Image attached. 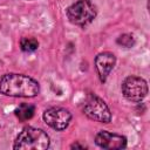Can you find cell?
I'll return each mask as SVG.
<instances>
[{
	"instance_id": "cell-1",
	"label": "cell",
	"mask_w": 150,
	"mask_h": 150,
	"mask_svg": "<svg viewBox=\"0 0 150 150\" xmlns=\"http://www.w3.org/2000/svg\"><path fill=\"white\" fill-rule=\"evenodd\" d=\"M40 86L34 79L22 74H6L0 80V93L12 97H34Z\"/></svg>"
},
{
	"instance_id": "cell-2",
	"label": "cell",
	"mask_w": 150,
	"mask_h": 150,
	"mask_svg": "<svg viewBox=\"0 0 150 150\" xmlns=\"http://www.w3.org/2000/svg\"><path fill=\"white\" fill-rule=\"evenodd\" d=\"M49 146V136L42 130L27 127L18 135L13 148L16 150H45Z\"/></svg>"
},
{
	"instance_id": "cell-3",
	"label": "cell",
	"mask_w": 150,
	"mask_h": 150,
	"mask_svg": "<svg viewBox=\"0 0 150 150\" xmlns=\"http://www.w3.org/2000/svg\"><path fill=\"white\" fill-rule=\"evenodd\" d=\"M68 20L76 26H86L96 16V8L89 0H79L67 9Z\"/></svg>"
},
{
	"instance_id": "cell-4",
	"label": "cell",
	"mask_w": 150,
	"mask_h": 150,
	"mask_svg": "<svg viewBox=\"0 0 150 150\" xmlns=\"http://www.w3.org/2000/svg\"><path fill=\"white\" fill-rule=\"evenodd\" d=\"M82 110L84 115H87L89 118L97 122L109 123L111 120V114L108 105L102 98H100L95 94L87 95L82 105Z\"/></svg>"
},
{
	"instance_id": "cell-5",
	"label": "cell",
	"mask_w": 150,
	"mask_h": 150,
	"mask_svg": "<svg viewBox=\"0 0 150 150\" xmlns=\"http://www.w3.org/2000/svg\"><path fill=\"white\" fill-rule=\"evenodd\" d=\"M124 97L131 102H141L148 94L146 82L138 76H129L122 83Z\"/></svg>"
},
{
	"instance_id": "cell-6",
	"label": "cell",
	"mask_w": 150,
	"mask_h": 150,
	"mask_svg": "<svg viewBox=\"0 0 150 150\" xmlns=\"http://www.w3.org/2000/svg\"><path fill=\"white\" fill-rule=\"evenodd\" d=\"M70 120L71 114L61 107H52L43 112V121L47 123V125L57 131L64 130L69 125Z\"/></svg>"
},
{
	"instance_id": "cell-7",
	"label": "cell",
	"mask_w": 150,
	"mask_h": 150,
	"mask_svg": "<svg viewBox=\"0 0 150 150\" xmlns=\"http://www.w3.org/2000/svg\"><path fill=\"white\" fill-rule=\"evenodd\" d=\"M95 143L103 149H123L127 146V138L122 135L102 130L96 135Z\"/></svg>"
},
{
	"instance_id": "cell-8",
	"label": "cell",
	"mask_w": 150,
	"mask_h": 150,
	"mask_svg": "<svg viewBox=\"0 0 150 150\" xmlns=\"http://www.w3.org/2000/svg\"><path fill=\"white\" fill-rule=\"evenodd\" d=\"M115 62H116L115 55L109 53V52L101 53V54H98L96 56L95 66H96V69H97V73H98L101 82H105L108 75L110 74L111 69L115 66Z\"/></svg>"
},
{
	"instance_id": "cell-9",
	"label": "cell",
	"mask_w": 150,
	"mask_h": 150,
	"mask_svg": "<svg viewBox=\"0 0 150 150\" xmlns=\"http://www.w3.org/2000/svg\"><path fill=\"white\" fill-rule=\"evenodd\" d=\"M34 111H35L34 105L28 104V103H22L19 105V108L15 109V115L18 116L20 121H27L33 117Z\"/></svg>"
},
{
	"instance_id": "cell-10",
	"label": "cell",
	"mask_w": 150,
	"mask_h": 150,
	"mask_svg": "<svg viewBox=\"0 0 150 150\" xmlns=\"http://www.w3.org/2000/svg\"><path fill=\"white\" fill-rule=\"evenodd\" d=\"M20 47L23 52H34L38 49L39 42L34 38H22L20 41Z\"/></svg>"
},
{
	"instance_id": "cell-11",
	"label": "cell",
	"mask_w": 150,
	"mask_h": 150,
	"mask_svg": "<svg viewBox=\"0 0 150 150\" xmlns=\"http://www.w3.org/2000/svg\"><path fill=\"white\" fill-rule=\"evenodd\" d=\"M117 43L121 45L122 47H132L135 45V38L131 34H122L118 39H117Z\"/></svg>"
},
{
	"instance_id": "cell-12",
	"label": "cell",
	"mask_w": 150,
	"mask_h": 150,
	"mask_svg": "<svg viewBox=\"0 0 150 150\" xmlns=\"http://www.w3.org/2000/svg\"><path fill=\"white\" fill-rule=\"evenodd\" d=\"M71 148H81V149H83V148H84V145H80V144H73V145H71Z\"/></svg>"
}]
</instances>
